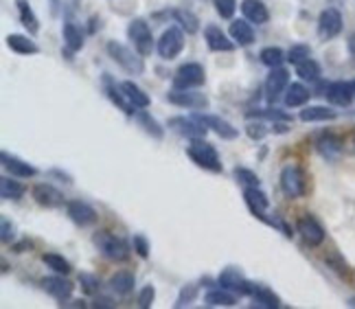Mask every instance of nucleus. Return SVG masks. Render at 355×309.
I'll return each mask as SVG.
<instances>
[{
  "instance_id": "4c0bfd02",
  "label": "nucleus",
  "mask_w": 355,
  "mask_h": 309,
  "mask_svg": "<svg viewBox=\"0 0 355 309\" xmlns=\"http://www.w3.org/2000/svg\"><path fill=\"white\" fill-rule=\"evenodd\" d=\"M296 75L303 79V82H318L320 79V64L316 60L307 58L305 62L296 64Z\"/></svg>"
},
{
  "instance_id": "8fccbe9b",
  "label": "nucleus",
  "mask_w": 355,
  "mask_h": 309,
  "mask_svg": "<svg viewBox=\"0 0 355 309\" xmlns=\"http://www.w3.org/2000/svg\"><path fill=\"white\" fill-rule=\"evenodd\" d=\"M245 132H248V136L254 139V141H261L266 134H268V127L263 123H248V127H245Z\"/></svg>"
},
{
  "instance_id": "20e7f679",
  "label": "nucleus",
  "mask_w": 355,
  "mask_h": 309,
  "mask_svg": "<svg viewBox=\"0 0 355 309\" xmlns=\"http://www.w3.org/2000/svg\"><path fill=\"white\" fill-rule=\"evenodd\" d=\"M128 37L132 39L134 48L139 51L143 58L152 55V51H154V35H152V29H149V24H147L145 18H134L128 24Z\"/></svg>"
},
{
  "instance_id": "f3484780",
  "label": "nucleus",
  "mask_w": 355,
  "mask_h": 309,
  "mask_svg": "<svg viewBox=\"0 0 355 309\" xmlns=\"http://www.w3.org/2000/svg\"><path fill=\"white\" fill-rule=\"evenodd\" d=\"M204 39H207V46L215 53H228L235 48V39L226 35L220 26H215V24H209L207 29H204Z\"/></svg>"
},
{
  "instance_id": "dca6fc26",
  "label": "nucleus",
  "mask_w": 355,
  "mask_h": 309,
  "mask_svg": "<svg viewBox=\"0 0 355 309\" xmlns=\"http://www.w3.org/2000/svg\"><path fill=\"white\" fill-rule=\"evenodd\" d=\"M42 288L60 305H64L68 299H71L73 297V290H75V285L71 283V281H66L64 276H46V279H42Z\"/></svg>"
},
{
  "instance_id": "5fc2aeb1",
  "label": "nucleus",
  "mask_w": 355,
  "mask_h": 309,
  "mask_svg": "<svg viewBox=\"0 0 355 309\" xmlns=\"http://www.w3.org/2000/svg\"><path fill=\"white\" fill-rule=\"evenodd\" d=\"M349 305H351V307H355V299H353V301H349Z\"/></svg>"
},
{
  "instance_id": "7ed1b4c3",
  "label": "nucleus",
  "mask_w": 355,
  "mask_h": 309,
  "mask_svg": "<svg viewBox=\"0 0 355 309\" xmlns=\"http://www.w3.org/2000/svg\"><path fill=\"white\" fill-rule=\"evenodd\" d=\"M92 241H94V246H97V250L110 261H125L130 257V248H128L125 241L116 235H112V233H107V231L97 233L92 237Z\"/></svg>"
},
{
  "instance_id": "a211bd4d",
  "label": "nucleus",
  "mask_w": 355,
  "mask_h": 309,
  "mask_svg": "<svg viewBox=\"0 0 355 309\" xmlns=\"http://www.w3.org/2000/svg\"><path fill=\"white\" fill-rule=\"evenodd\" d=\"M33 200L40 204V206H46V209H58L64 204V195L62 191H58L53 184H46V182H40L33 186Z\"/></svg>"
},
{
  "instance_id": "2f4dec72",
  "label": "nucleus",
  "mask_w": 355,
  "mask_h": 309,
  "mask_svg": "<svg viewBox=\"0 0 355 309\" xmlns=\"http://www.w3.org/2000/svg\"><path fill=\"white\" fill-rule=\"evenodd\" d=\"M173 20L178 22V26H180L182 31H187L189 35L191 33H198L200 29V20L193 11L189 9H173Z\"/></svg>"
},
{
  "instance_id": "412c9836",
  "label": "nucleus",
  "mask_w": 355,
  "mask_h": 309,
  "mask_svg": "<svg viewBox=\"0 0 355 309\" xmlns=\"http://www.w3.org/2000/svg\"><path fill=\"white\" fill-rule=\"evenodd\" d=\"M68 218H71L77 226H90L97 222V211H94L90 204L81 202V200H73V202L66 204Z\"/></svg>"
},
{
  "instance_id": "f8f14e48",
  "label": "nucleus",
  "mask_w": 355,
  "mask_h": 309,
  "mask_svg": "<svg viewBox=\"0 0 355 309\" xmlns=\"http://www.w3.org/2000/svg\"><path fill=\"white\" fill-rule=\"evenodd\" d=\"M290 86V73L288 69H283V66H279V69H270V75L266 79V95H268V101L275 103L285 90H288Z\"/></svg>"
},
{
  "instance_id": "9d476101",
  "label": "nucleus",
  "mask_w": 355,
  "mask_h": 309,
  "mask_svg": "<svg viewBox=\"0 0 355 309\" xmlns=\"http://www.w3.org/2000/svg\"><path fill=\"white\" fill-rule=\"evenodd\" d=\"M343 31V13L336 7H327L318 18V35L322 39H334Z\"/></svg>"
},
{
  "instance_id": "393cba45",
  "label": "nucleus",
  "mask_w": 355,
  "mask_h": 309,
  "mask_svg": "<svg viewBox=\"0 0 355 309\" xmlns=\"http://www.w3.org/2000/svg\"><path fill=\"white\" fill-rule=\"evenodd\" d=\"M316 150L324 160H336L343 152V141H340L336 134H322L316 141Z\"/></svg>"
},
{
  "instance_id": "09e8293b",
  "label": "nucleus",
  "mask_w": 355,
  "mask_h": 309,
  "mask_svg": "<svg viewBox=\"0 0 355 309\" xmlns=\"http://www.w3.org/2000/svg\"><path fill=\"white\" fill-rule=\"evenodd\" d=\"M134 250H136V254H139V257L147 259L149 257V241L143 235H136L134 237Z\"/></svg>"
},
{
  "instance_id": "ea45409f",
  "label": "nucleus",
  "mask_w": 355,
  "mask_h": 309,
  "mask_svg": "<svg viewBox=\"0 0 355 309\" xmlns=\"http://www.w3.org/2000/svg\"><path fill=\"white\" fill-rule=\"evenodd\" d=\"M42 261L51 267V270H55L58 274H71V263H68L62 254H53V252H49V254H44L42 257Z\"/></svg>"
},
{
  "instance_id": "f704fd0d",
  "label": "nucleus",
  "mask_w": 355,
  "mask_h": 309,
  "mask_svg": "<svg viewBox=\"0 0 355 309\" xmlns=\"http://www.w3.org/2000/svg\"><path fill=\"white\" fill-rule=\"evenodd\" d=\"M121 88H123V92H125V97L130 99V103L134 105V107H147L149 103V95L143 90V88H139L134 82H123L121 84Z\"/></svg>"
},
{
  "instance_id": "bb28decb",
  "label": "nucleus",
  "mask_w": 355,
  "mask_h": 309,
  "mask_svg": "<svg viewBox=\"0 0 355 309\" xmlns=\"http://www.w3.org/2000/svg\"><path fill=\"white\" fill-rule=\"evenodd\" d=\"M16 9H18V18L22 22V26L26 31H29L31 35H35L40 31V20L35 16V11L31 9L29 0H16Z\"/></svg>"
},
{
  "instance_id": "9b49d317",
  "label": "nucleus",
  "mask_w": 355,
  "mask_h": 309,
  "mask_svg": "<svg viewBox=\"0 0 355 309\" xmlns=\"http://www.w3.org/2000/svg\"><path fill=\"white\" fill-rule=\"evenodd\" d=\"M167 101L173 105H180V107H189V110H202V107L209 105V99L204 97V92H193V88L191 90L173 88L167 95Z\"/></svg>"
},
{
  "instance_id": "de8ad7c7",
  "label": "nucleus",
  "mask_w": 355,
  "mask_h": 309,
  "mask_svg": "<svg viewBox=\"0 0 355 309\" xmlns=\"http://www.w3.org/2000/svg\"><path fill=\"white\" fill-rule=\"evenodd\" d=\"M254 116H259V118H272V121H290V114H285V112H281V110H266V112H248V118H254Z\"/></svg>"
},
{
  "instance_id": "a878e982",
  "label": "nucleus",
  "mask_w": 355,
  "mask_h": 309,
  "mask_svg": "<svg viewBox=\"0 0 355 309\" xmlns=\"http://www.w3.org/2000/svg\"><path fill=\"white\" fill-rule=\"evenodd\" d=\"M7 46L18 53V55H37L40 53V46L33 42L29 35H20V33H11L7 35Z\"/></svg>"
},
{
  "instance_id": "1a4fd4ad",
  "label": "nucleus",
  "mask_w": 355,
  "mask_h": 309,
  "mask_svg": "<svg viewBox=\"0 0 355 309\" xmlns=\"http://www.w3.org/2000/svg\"><path fill=\"white\" fill-rule=\"evenodd\" d=\"M220 285L239 294V297H250L252 290H254V283L245 281L237 267H224L222 274H220Z\"/></svg>"
},
{
  "instance_id": "f03ea898",
  "label": "nucleus",
  "mask_w": 355,
  "mask_h": 309,
  "mask_svg": "<svg viewBox=\"0 0 355 309\" xmlns=\"http://www.w3.org/2000/svg\"><path fill=\"white\" fill-rule=\"evenodd\" d=\"M189 158L193 160V163L202 169H207V171H213V173H220L222 171V160H220V154H217V150L207 143L204 139H196L193 143L189 145V150H187Z\"/></svg>"
},
{
  "instance_id": "58836bf2",
  "label": "nucleus",
  "mask_w": 355,
  "mask_h": 309,
  "mask_svg": "<svg viewBox=\"0 0 355 309\" xmlns=\"http://www.w3.org/2000/svg\"><path fill=\"white\" fill-rule=\"evenodd\" d=\"M259 58H261V64H266L268 69H279V66H283V62L288 60V55H285L279 46H266L259 53Z\"/></svg>"
},
{
  "instance_id": "79ce46f5",
  "label": "nucleus",
  "mask_w": 355,
  "mask_h": 309,
  "mask_svg": "<svg viewBox=\"0 0 355 309\" xmlns=\"http://www.w3.org/2000/svg\"><path fill=\"white\" fill-rule=\"evenodd\" d=\"M215 11L220 13L224 20H230L237 11V0H213Z\"/></svg>"
},
{
  "instance_id": "cd10ccee",
  "label": "nucleus",
  "mask_w": 355,
  "mask_h": 309,
  "mask_svg": "<svg viewBox=\"0 0 355 309\" xmlns=\"http://www.w3.org/2000/svg\"><path fill=\"white\" fill-rule=\"evenodd\" d=\"M62 35H64V44H66V53H77L84 48V33L77 24L73 22H64V29H62Z\"/></svg>"
},
{
  "instance_id": "c9c22d12",
  "label": "nucleus",
  "mask_w": 355,
  "mask_h": 309,
  "mask_svg": "<svg viewBox=\"0 0 355 309\" xmlns=\"http://www.w3.org/2000/svg\"><path fill=\"white\" fill-rule=\"evenodd\" d=\"M24 184L22 182H18V180H11V178H7V176H3L0 178V197L3 200H20L22 195H24Z\"/></svg>"
},
{
  "instance_id": "3c124183",
  "label": "nucleus",
  "mask_w": 355,
  "mask_h": 309,
  "mask_svg": "<svg viewBox=\"0 0 355 309\" xmlns=\"http://www.w3.org/2000/svg\"><path fill=\"white\" fill-rule=\"evenodd\" d=\"M3 244H9V241L13 239V224L9 220H3Z\"/></svg>"
},
{
  "instance_id": "a18cd8bd",
  "label": "nucleus",
  "mask_w": 355,
  "mask_h": 309,
  "mask_svg": "<svg viewBox=\"0 0 355 309\" xmlns=\"http://www.w3.org/2000/svg\"><path fill=\"white\" fill-rule=\"evenodd\" d=\"M79 283H81V288H84V292L86 294H94L99 290V279L94 276V274H88V272H81L79 274Z\"/></svg>"
},
{
  "instance_id": "aec40b11",
  "label": "nucleus",
  "mask_w": 355,
  "mask_h": 309,
  "mask_svg": "<svg viewBox=\"0 0 355 309\" xmlns=\"http://www.w3.org/2000/svg\"><path fill=\"white\" fill-rule=\"evenodd\" d=\"M204 125H207L209 130H213L217 136L224 139V141H233L239 136V130L233 127L228 123V121H224L222 116H215V114H196Z\"/></svg>"
},
{
  "instance_id": "603ef678",
  "label": "nucleus",
  "mask_w": 355,
  "mask_h": 309,
  "mask_svg": "<svg viewBox=\"0 0 355 309\" xmlns=\"http://www.w3.org/2000/svg\"><path fill=\"white\" fill-rule=\"evenodd\" d=\"M92 307H114V303H112V299H107V297H99L97 301L92 303Z\"/></svg>"
},
{
  "instance_id": "6e6552de",
  "label": "nucleus",
  "mask_w": 355,
  "mask_h": 309,
  "mask_svg": "<svg viewBox=\"0 0 355 309\" xmlns=\"http://www.w3.org/2000/svg\"><path fill=\"white\" fill-rule=\"evenodd\" d=\"M169 127L173 130V132H178L180 136H187V139H191V141H196V139H204L207 136V132H209V127L202 123V121L198 118V116H173L171 121H169Z\"/></svg>"
},
{
  "instance_id": "39448f33",
  "label": "nucleus",
  "mask_w": 355,
  "mask_h": 309,
  "mask_svg": "<svg viewBox=\"0 0 355 309\" xmlns=\"http://www.w3.org/2000/svg\"><path fill=\"white\" fill-rule=\"evenodd\" d=\"M204 82H207V73H204V69L198 62H187L173 73V88L178 90L200 88Z\"/></svg>"
},
{
  "instance_id": "6e6d98bb",
  "label": "nucleus",
  "mask_w": 355,
  "mask_h": 309,
  "mask_svg": "<svg viewBox=\"0 0 355 309\" xmlns=\"http://www.w3.org/2000/svg\"><path fill=\"white\" fill-rule=\"evenodd\" d=\"M351 86H353V92H355V79H353V82H351Z\"/></svg>"
},
{
  "instance_id": "5701e85b",
  "label": "nucleus",
  "mask_w": 355,
  "mask_h": 309,
  "mask_svg": "<svg viewBox=\"0 0 355 309\" xmlns=\"http://www.w3.org/2000/svg\"><path fill=\"white\" fill-rule=\"evenodd\" d=\"M241 13H243V18L252 24H266L270 20V11L263 0H243Z\"/></svg>"
},
{
  "instance_id": "72a5a7b5",
  "label": "nucleus",
  "mask_w": 355,
  "mask_h": 309,
  "mask_svg": "<svg viewBox=\"0 0 355 309\" xmlns=\"http://www.w3.org/2000/svg\"><path fill=\"white\" fill-rule=\"evenodd\" d=\"M204 301H207V305H211V307H233V305H237L235 294H230V290H226V288L211 290L207 297H204Z\"/></svg>"
},
{
  "instance_id": "ddd939ff",
  "label": "nucleus",
  "mask_w": 355,
  "mask_h": 309,
  "mask_svg": "<svg viewBox=\"0 0 355 309\" xmlns=\"http://www.w3.org/2000/svg\"><path fill=\"white\" fill-rule=\"evenodd\" d=\"M243 197H245V204H248V209L254 218L268 224L270 222V218H268V209H270L268 195L259 189V186H248V189L243 191Z\"/></svg>"
},
{
  "instance_id": "4be33fe9",
  "label": "nucleus",
  "mask_w": 355,
  "mask_h": 309,
  "mask_svg": "<svg viewBox=\"0 0 355 309\" xmlns=\"http://www.w3.org/2000/svg\"><path fill=\"white\" fill-rule=\"evenodd\" d=\"M0 160H3V167L11 173L13 178H33L37 169L29 163H24V160H20L18 156H11L7 152L0 154Z\"/></svg>"
},
{
  "instance_id": "c756f323",
  "label": "nucleus",
  "mask_w": 355,
  "mask_h": 309,
  "mask_svg": "<svg viewBox=\"0 0 355 309\" xmlns=\"http://www.w3.org/2000/svg\"><path fill=\"white\" fill-rule=\"evenodd\" d=\"M250 299L254 301V307H263V309H277L281 305L279 297L275 292H270L268 288L263 285H254L252 294H250Z\"/></svg>"
},
{
  "instance_id": "37998d69",
  "label": "nucleus",
  "mask_w": 355,
  "mask_h": 309,
  "mask_svg": "<svg viewBox=\"0 0 355 309\" xmlns=\"http://www.w3.org/2000/svg\"><path fill=\"white\" fill-rule=\"evenodd\" d=\"M307 58H311V48L307 44H294L288 53V62H292L294 66L300 64V62H305Z\"/></svg>"
},
{
  "instance_id": "6ab92c4d",
  "label": "nucleus",
  "mask_w": 355,
  "mask_h": 309,
  "mask_svg": "<svg viewBox=\"0 0 355 309\" xmlns=\"http://www.w3.org/2000/svg\"><path fill=\"white\" fill-rule=\"evenodd\" d=\"M324 97L331 105H338V107H347L351 105L355 92H353V86L349 82H334L324 88Z\"/></svg>"
},
{
  "instance_id": "49530a36",
  "label": "nucleus",
  "mask_w": 355,
  "mask_h": 309,
  "mask_svg": "<svg viewBox=\"0 0 355 309\" xmlns=\"http://www.w3.org/2000/svg\"><path fill=\"white\" fill-rule=\"evenodd\" d=\"M154 299H156V290H154V285H145V288L141 290V294H139V307L149 309V307H152V303H154Z\"/></svg>"
},
{
  "instance_id": "473e14b6",
  "label": "nucleus",
  "mask_w": 355,
  "mask_h": 309,
  "mask_svg": "<svg viewBox=\"0 0 355 309\" xmlns=\"http://www.w3.org/2000/svg\"><path fill=\"white\" fill-rule=\"evenodd\" d=\"M136 121H139V123H141V127L149 134V136H154L156 141H160L162 136H165V130H162L160 127V123H158V121L156 118H152V114H147L145 110H143V107H139V110H136Z\"/></svg>"
},
{
  "instance_id": "423d86ee",
  "label": "nucleus",
  "mask_w": 355,
  "mask_h": 309,
  "mask_svg": "<svg viewBox=\"0 0 355 309\" xmlns=\"http://www.w3.org/2000/svg\"><path fill=\"white\" fill-rule=\"evenodd\" d=\"M182 48H184V31L180 26H169V29H165V33L160 35L158 44H156L158 55L167 62L180 55Z\"/></svg>"
},
{
  "instance_id": "c85d7f7f",
  "label": "nucleus",
  "mask_w": 355,
  "mask_h": 309,
  "mask_svg": "<svg viewBox=\"0 0 355 309\" xmlns=\"http://www.w3.org/2000/svg\"><path fill=\"white\" fill-rule=\"evenodd\" d=\"M338 116L336 110L324 105H307L305 110H300V121L303 123H318V121H334Z\"/></svg>"
},
{
  "instance_id": "a19ab883",
  "label": "nucleus",
  "mask_w": 355,
  "mask_h": 309,
  "mask_svg": "<svg viewBox=\"0 0 355 309\" xmlns=\"http://www.w3.org/2000/svg\"><path fill=\"white\" fill-rule=\"evenodd\" d=\"M235 178H237V182H241L245 189L248 186H259L261 182H259V176L254 171H250V169H245V167H235Z\"/></svg>"
},
{
  "instance_id": "2eb2a0df",
  "label": "nucleus",
  "mask_w": 355,
  "mask_h": 309,
  "mask_svg": "<svg viewBox=\"0 0 355 309\" xmlns=\"http://www.w3.org/2000/svg\"><path fill=\"white\" fill-rule=\"evenodd\" d=\"M296 231L300 233V237H303L307 246H320L324 241V228L313 220L311 215H305V218L298 220Z\"/></svg>"
},
{
  "instance_id": "0eeeda50",
  "label": "nucleus",
  "mask_w": 355,
  "mask_h": 309,
  "mask_svg": "<svg viewBox=\"0 0 355 309\" xmlns=\"http://www.w3.org/2000/svg\"><path fill=\"white\" fill-rule=\"evenodd\" d=\"M281 189L285 197L296 200L305 195V173L296 165H288L281 171Z\"/></svg>"
},
{
  "instance_id": "7c9ffc66",
  "label": "nucleus",
  "mask_w": 355,
  "mask_h": 309,
  "mask_svg": "<svg viewBox=\"0 0 355 309\" xmlns=\"http://www.w3.org/2000/svg\"><path fill=\"white\" fill-rule=\"evenodd\" d=\"M311 97L309 88H305L303 84H290L288 90H285V105L288 107H300L305 105Z\"/></svg>"
},
{
  "instance_id": "b1692460",
  "label": "nucleus",
  "mask_w": 355,
  "mask_h": 309,
  "mask_svg": "<svg viewBox=\"0 0 355 309\" xmlns=\"http://www.w3.org/2000/svg\"><path fill=\"white\" fill-rule=\"evenodd\" d=\"M228 35L235 39V44L239 46H250L254 42V31L248 20H233L230 22Z\"/></svg>"
},
{
  "instance_id": "4468645a",
  "label": "nucleus",
  "mask_w": 355,
  "mask_h": 309,
  "mask_svg": "<svg viewBox=\"0 0 355 309\" xmlns=\"http://www.w3.org/2000/svg\"><path fill=\"white\" fill-rule=\"evenodd\" d=\"M103 90H105V95H107V99H110L119 110H123L128 116H132V114H136V110H134V105L130 103V99L125 97V92H123V88H121V84H116L114 79L110 77V75H103Z\"/></svg>"
},
{
  "instance_id": "e433bc0d",
  "label": "nucleus",
  "mask_w": 355,
  "mask_h": 309,
  "mask_svg": "<svg viewBox=\"0 0 355 309\" xmlns=\"http://www.w3.org/2000/svg\"><path fill=\"white\" fill-rule=\"evenodd\" d=\"M110 288L119 294V297H128V294L134 290V274L121 270L110 279Z\"/></svg>"
},
{
  "instance_id": "c03bdc74",
  "label": "nucleus",
  "mask_w": 355,
  "mask_h": 309,
  "mask_svg": "<svg viewBox=\"0 0 355 309\" xmlns=\"http://www.w3.org/2000/svg\"><path fill=\"white\" fill-rule=\"evenodd\" d=\"M196 297H198V288H196V285H187V288H182V290H180V297H178V301H175V307L180 309V307L191 305V303L196 301Z\"/></svg>"
},
{
  "instance_id": "864d4df0",
  "label": "nucleus",
  "mask_w": 355,
  "mask_h": 309,
  "mask_svg": "<svg viewBox=\"0 0 355 309\" xmlns=\"http://www.w3.org/2000/svg\"><path fill=\"white\" fill-rule=\"evenodd\" d=\"M349 51H351V55H355V33L349 37Z\"/></svg>"
},
{
  "instance_id": "f257e3e1",
  "label": "nucleus",
  "mask_w": 355,
  "mask_h": 309,
  "mask_svg": "<svg viewBox=\"0 0 355 309\" xmlns=\"http://www.w3.org/2000/svg\"><path fill=\"white\" fill-rule=\"evenodd\" d=\"M107 55H110L123 71L130 73V75H143L145 73V62H143V55L136 48H130L121 42H107Z\"/></svg>"
}]
</instances>
